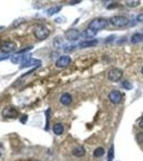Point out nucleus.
Listing matches in <instances>:
<instances>
[{"label": "nucleus", "instance_id": "1", "mask_svg": "<svg viewBox=\"0 0 143 161\" xmlns=\"http://www.w3.org/2000/svg\"><path fill=\"white\" fill-rule=\"evenodd\" d=\"M108 19H103V17H98V19H93L92 22L89 23V25H88V28H90V29L95 30V31H99V30H102L104 28L108 27Z\"/></svg>", "mask_w": 143, "mask_h": 161}, {"label": "nucleus", "instance_id": "2", "mask_svg": "<svg viewBox=\"0 0 143 161\" xmlns=\"http://www.w3.org/2000/svg\"><path fill=\"white\" fill-rule=\"evenodd\" d=\"M33 33L39 40H45L50 36V30L44 25H37L33 29Z\"/></svg>", "mask_w": 143, "mask_h": 161}, {"label": "nucleus", "instance_id": "3", "mask_svg": "<svg viewBox=\"0 0 143 161\" xmlns=\"http://www.w3.org/2000/svg\"><path fill=\"white\" fill-rule=\"evenodd\" d=\"M110 23L114 27H125L129 24V19L125 16H122V15H116V16L111 17Z\"/></svg>", "mask_w": 143, "mask_h": 161}, {"label": "nucleus", "instance_id": "4", "mask_svg": "<svg viewBox=\"0 0 143 161\" xmlns=\"http://www.w3.org/2000/svg\"><path fill=\"white\" fill-rule=\"evenodd\" d=\"M16 43L12 41H4L0 44V50L3 54H11L13 52L16 51Z\"/></svg>", "mask_w": 143, "mask_h": 161}, {"label": "nucleus", "instance_id": "5", "mask_svg": "<svg viewBox=\"0 0 143 161\" xmlns=\"http://www.w3.org/2000/svg\"><path fill=\"white\" fill-rule=\"evenodd\" d=\"M123 76V71L117 68H113L108 72V80L111 82H118Z\"/></svg>", "mask_w": 143, "mask_h": 161}, {"label": "nucleus", "instance_id": "6", "mask_svg": "<svg viewBox=\"0 0 143 161\" xmlns=\"http://www.w3.org/2000/svg\"><path fill=\"white\" fill-rule=\"evenodd\" d=\"M29 59H31V54H24V55H14L11 57V61L12 63H14V65H23V63H25L26 61H28Z\"/></svg>", "mask_w": 143, "mask_h": 161}, {"label": "nucleus", "instance_id": "7", "mask_svg": "<svg viewBox=\"0 0 143 161\" xmlns=\"http://www.w3.org/2000/svg\"><path fill=\"white\" fill-rule=\"evenodd\" d=\"M2 116L6 118H16L19 116V112L16 109L12 107V106H7L2 111Z\"/></svg>", "mask_w": 143, "mask_h": 161}, {"label": "nucleus", "instance_id": "8", "mask_svg": "<svg viewBox=\"0 0 143 161\" xmlns=\"http://www.w3.org/2000/svg\"><path fill=\"white\" fill-rule=\"evenodd\" d=\"M109 100H110L113 104H118V103H121L122 100H123V95H122V92H118V90H113V92H111L110 94H109Z\"/></svg>", "mask_w": 143, "mask_h": 161}, {"label": "nucleus", "instance_id": "9", "mask_svg": "<svg viewBox=\"0 0 143 161\" xmlns=\"http://www.w3.org/2000/svg\"><path fill=\"white\" fill-rule=\"evenodd\" d=\"M71 62V57L68 55H64L61 57H59L56 61V67L57 68H66L70 65Z\"/></svg>", "mask_w": 143, "mask_h": 161}, {"label": "nucleus", "instance_id": "10", "mask_svg": "<svg viewBox=\"0 0 143 161\" xmlns=\"http://www.w3.org/2000/svg\"><path fill=\"white\" fill-rule=\"evenodd\" d=\"M80 36H81L80 31H79L77 29H74V28H72V29H69L68 31H66V38L69 41L77 40V39L80 38Z\"/></svg>", "mask_w": 143, "mask_h": 161}, {"label": "nucleus", "instance_id": "11", "mask_svg": "<svg viewBox=\"0 0 143 161\" xmlns=\"http://www.w3.org/2000/svg\"><path fill=\"white\" fill-rule=\"evenodd\" d=\"M41 61L39 59H29L28 61H26L25 63L21 65V69H24V68H28V67H35V68H38L40 67Z\"/></svg>", "mask_w": 143, "mask_h": 161}, {"label": "nucleus", "instance_id": "12", "mask_svg": "<svg viewBox=\"0 0 143 161\" xmlns=\"http://www.w3.org/2000/svg\"><path fill=\"white\" fill-rule=\"evenodd\" d=\"M59 101H60V103H61L62 105H69L72 102V96L70 95V94H68V92H65V94L61 95Z\"/></svg>", "mask_w": 143, "mask_h": 161}, {"label": "nucleus", "instance_id": "13", "mask_svg": "<svg viewBox=\"0 0 143 161\" xmlns=\"http://www.w3.org/2000/svg\"><path fill=\"white\" fill-rule=\"evenodd\" d=\"M97 44H98V41L97 40H85L79 44V47H81V48L92 47V46H95Z\"/></svg>", "mask_w": 143, "mask_h": 161}, {"label": "nucleus", "instance_id": "14", "mask_svg": "<svg viewBox=\"0 0 143 161\" xmlns=\"http://www.w3.org/2000/svg\"><path fill=\"white\" fill-rule=\"evenodd\" d=\"M85 153H86V150H85L84 147L82 146H77L72 150V155H73L74 157H83Z\"/></svg>", "mask_w": 143, "mask_h": 161}, {"label": "nucleus", "instance_id": "15", "mask_svg": "<svg viewBox=\"0 0 143 161\" xmlns=\"http://www.w3.org/2000/svg\"><path fill=\"white\" fill-rule=\"evenodd\" d=\"M60 10H61V6H55V7H52L50 9H48L45 11V13H46L48 16H52V15L56 14V13H59Z\"/></svg>", "mask_w": 143, "mask_h": 161}, {"label": "nucleus", "instance_id": "16", "mask_svg": "<svg viewBox=\"0 0 143 161\" xmlns=\"http://www.w3.org/2000/svg\"><path fill=\"white\" fill-rule=\"evenodd\" d=\"M64 130H65V128H64L62 124H60V122L55 124L54 125V127H53V131H54V133H55L56 136L62 134V133H64Z\"/></svg>", "mask_w": 143, "mask_h": 161}, {"label": "nucleus", "instance_id": "17", "mask_svg": "<svg viewBox=\"0 0 143 161\" xmlns=\"http://www.w3.org/2000/svg\"><path fill=\"white\" fill-rule=\"evenodd\" d=\"M143 41V36L141 33H135V34H132L131 38H130V42L132 44H138V43H141Z\"/></svg>", "mask_w": 143, "mask_h": 161}, {"label": "nucleus", "instance_id": "18", "mask_svg": "<svg viewBox=\"0 0 143 161\" xmlns=\"http://www.w3.org/2000/svg\"><path fill=\"white\" fill-rule=\"evenodd\" d=\"M104 154H106V150H104L103 147H98V148H96V149L94 150V157H96V158L102 157Z\"/></svg>", "mask_w": 143, "mask_h": 161}, {"label": "nucleus", "instance_id": "19", "mask_svg": "<svg viewBox=\"0 0 143 161\" xmlns=\"http://www.w3.org/2000/svg\"><path fill=\"white\" fill-rule=\"evenodd\" d=\"M83 34H84L86 38H94L96 34H97V31L90 29V28H87V29L84 31V33H83Z\"/></svg>", "mask_w": 143, "mask_h": 161}, {"label": "nucleus", "instance_id": "20", "mask_svg": "<svg viewBox=\"0 0 143 161\" xmlns=\"http://www.w3.org/2000/svg\"><path fill=\"white\" fill-rule=\"evenodd\" d=\"M125 3H126V6L127 7H130V8H136V7H138L140 4V1L139 0H133V1H125Z\"/></svg>", "mask_w": 143, "mask_h": 161}, {"label": "nucleus", "instance_id": "21", "mask_svg": "<svg viewBox=\"0 0 143 161\" xmlns=\"http://www.w3.org/2000/svg\"><path fill=\"white\" fill-rule=\"evenodd\" d=\"M122 86L125 88V89H127V90H130L132 88V84L129 82V80H124L123 83H122Z\"/></svg>", "mask_w": 143, "mask_h": 161}, {"label": "nucleus", "instance_id": "22", "mask_svg": "<svg viewBox=\"0 0 143 161\" xmlns=\"http://www.w3.org/2000/svg\"><path fill=\"white\" fill-rule=\"evenodd\" d=\"M114 159V147L112 146L109 150V157H108V161H113Z\"/></svg>", "mask_w": 143, "mask_h": 161}, {"label": "nucleus", "instance_id": "23", "mask_svg": "<svg viewBox=\"0 0 143 161\" xmlns=\"http://www.w3.org/2000/svg\"><path fill=\"white\" fill-rule=\"evenodd\" d=\"M24 22H25V19H15L14 23H13V26H14V27H17V26H19L21 24H23Z\"/></svg>", "mask_w": 143, "mask_h": 161}, {"label": "nucleus", "instance_id": "24", "mask_svg": "<svg viewBox=\"0 0 143 161\" xmlns=\"http://www.w3.org/2000/svg\"><path fill=\"white\" fill-rule=\"evenodd\" d=\"M74 47H77L75 45H73V44H71V45H67L66 47L64 48V51L65 52H71V51H73Z\"/></svg>", "mask_w": 143, "mask_h": 161}, {"label": "nucleus", "instance_id": "25", "mask_svg": "<svg viewBox=\"0 0 143 161\" xmlns=\"http://www.w3.org/2000/svg\"><path fill=\"white\" fill-rule=\"evenodd\" d=\"M31 48H32V46H28V47L24 48V50H21V51H19V52H17V54H19V55H22V54H24V53H26V52L30 51Z\"/></svg>", "mask_w": 143, "mask_h": 161}, {"label": "nucleus", "instance_id": "26", "mask_svg": "<svg viewBox=\"0 0 143 161\" xmlns=\"http://www.w3.org/2000/svg\"><path fill=\"white\" fill-rule=\"evenodd\" d=\"M137 140H138V142L139 143H142L143 144V132L138 133V136H137Z\"/></svg>", "mask_w": 143, "mask_h": 161}, {"label": "nucleus", "instance_id": "27", "mask_svg": "<svg viewBox=\"0 0 143 161\" xmlns=\"http://www.w3.org/2000/svg\"><path fill=\"white\" fill-rule=\"evenodd\" d=\"M12 56H10V54H1L0 55V61L1 60H4V59H8V58H11Z\"/></svg>", "mask_w": 143, "mask_h": 161}, {"label": "nucleus", "instance_id": "28", "mask_svg": "<svg viewBox=\"0 0 143 161\" xmlns=\"http://www.w3.org/2000/svg\"><path fill=\"white\" fill-rule=\"evenodd\" d=\"M137 19H138L139 22H143V13L138 15V16H137Z\"/></svg>", "mask_w": 143, "mask_h": 161}, {"label": "nucleus", "instance_id": "29", "mask_svg": "<svg viewBox=\"0 0 143 161\" xmlns=\"http://www.w3.org/2000/svg\"><path fill=\"white\" fill-rule=\"evenodd\" d=\"M21 121H22L23 124H24V122H26V121H27V115H24V116H23V118L21 119Z\"/></svg>", "mask_w": 143, "mask_h": 161}, {"label": "nucleus", "instance_id": "30", "mask_svg": "<svg viewBox=\"0 0 143 161\" xmlns=\"http://www.w3.org/2000/svg\"><path fill=\"white\" fill-rule=\"evenodd\" d=\"M139 127H140V128L143 129V117L139 120Z\"/></svg>", "mask_w": 143, "mask_h": 161}, {"label": "nucleus", "instance_id": "31", "mask_svg": "<svg viewBox=\"0 0 143 161\" xmlns=\"http://www.w3.org/2000/svg\"><path fill=\"white\" fill-rule=\"evenodd\" d=\"M0 29H3V26H0Z\"/></svg>", "mask_w": 143, "mask_h": 161}, {"label": "nucleus", "instance_id": "32", "mask_svg": "<svg viewBox=\"0 0 143 161\" xmlns=\"http://www.w3.org/2000/svg\"><path fill=\"white\" fill-rule=\"evenodd\" d=\"M141 73L143 74V67H142V69H141Z\"/></svg>", "mask_w": 143, "mask_h": 161}, {"label": "nucleus", "instance_id": "33", "mask_svg": "<svg viewBox=\"0 0 143 161\" xmlns=\"http://www.w3.org/2000/svg\"><path fill=\"white\" fill-rule=\"evenodd\" d=\"M0 156H1V153H0Z\"/></svg>", "mask_w": 143, "mask_h": 161}, {"label": "nucleus", "instance_id": "34", "mask_svg": "<svg viewBox=\"0 0 143 161\" xmlns=\"http://www.w3.org/2000/svg\"><path fill=\"white\" fill-rule=\"evenodd\" d=\"M142 36H143V33H142Z\"/></svg>", "mask_w": 143, "mask_h": 161}]
</instances>
